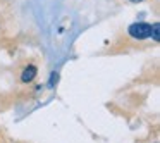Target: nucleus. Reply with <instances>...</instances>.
<instances>
[{
    "instance_id": "f257e3e1",
    "label": "nucleus",
    "mask_w": 160,
    "mask_h": 143,
    "mask_svg": "<svg viewBox=\"0 0 160 143\" xmlns=\"http://www.w3.org/2000/svg\"><path fill=\"white\" fill-rule=\"evenodd\" d=\"M150 35H152V24L150 23H132L128 28V36L132 40H138V42L150 38Z\"/></svg>"
},
{
    "instance_id": "f03ea898",
    "label": "nucleus",
    "mask_w": 160,
    "mask_h": 143,
    "mask_svg": "<svg viewBox=\"0 0 160 143\" xmlns=\"http://www.w3.org/2000/svg\"><path fill=\"white\" fill-rule=\"evenodd\" d=\"M36 74H38L36 66H28V67H24L22 73H21V81L22 83H31V81L36 78Z\"/></svg>"
},
{
    "instance_id": "7ed1b4c3",
    "label": "nucleus",
    "mask_w": 160,
    "mask_h": 143,
    "mask_svg": "<svg viewBox=\"0 0 160 143\" xmlns=\"http://www.w3.org/2000/svg\"><path fill=\"white\" fill-rule=\"evenodd\" d=\"M150 38H153L155 42L160 40V36H158V23H153L152 24V35H150Z\"/></svg>"
},
{
    "instance_id": "20e7f679",
    "label": "nucleus",
    "mask_w": 160,
    "mask_h": 143,
    "mask_svg": "<svg viewBox=\"0 0 160 143\" xmlns=\"http://www.w3.org/2000/svg\"><path fill=\"white\" fill-rule=\"evenodd\" d=\"M129 2H132V4H139V2H143V0H129Z\"/></svg>"
}]
</instances>
